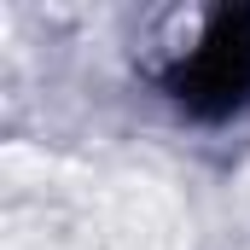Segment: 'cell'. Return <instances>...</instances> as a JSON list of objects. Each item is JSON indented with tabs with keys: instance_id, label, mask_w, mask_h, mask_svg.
<instances>
[{
	"instance_id": "cell-1",
	"label": "cell",
	"mask_w": 250,
	"mask_h": 250,
	"mask_svg": "<svg viewBox=\"0 0 250 250\" xmlns=\"http://www.w3.org/2000/svg\"><path fill=\"white\" fill-rule=\"evenodd\" d=\"M169 93L204 123H221V117L245 111L250 105V6L209 18L204 41L169 76Z\"/></svg>"
}]
</instances>
